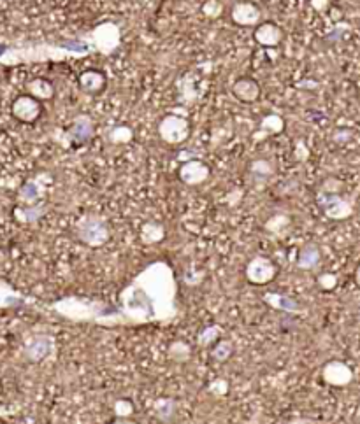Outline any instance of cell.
Here are the masks:
<instances>
[{"label": "cell", "instance_id": "6da1fadb", "mask_svg": "<svg viewBox=\"0 0 360 424\" xmlns=\"http://www.w3.org/2000/svg\"><path fill=\"white\" fill-rule=\"evenodd\" d=\"M118 310L127 325L171 323L178 319V281L166 261H153L118 295Z\"/></svg>", "mask_w": 360, "mask_h": 424}, {"label": "cell", "instance_id": "7a4b0ae2", "mask_svg": "<svg viewBox=\"0 0 360 424\" xmlns=\"http://www.w3.org/2000/svg\"><path fill=\"white\" fill-rule=\"evenodd\" d=\"M95 53L87 37H71L62 44L53 43H0V65L18 67V65L44 64V61H64L71 58H87Z\"/></svg>", "mask_w": 360, "mask_h": 424}, {"label": "cell", "instance_id": "3957f363", "mask_svg": "<svg viewBox=\"0 0 360 424\" xmlns=\"http://www.w3.org/2000/svg\"><path fill=\"white\" fill-rule=\"evenodd\" d=\"M48 309L53 310L64 319L74 323H95L99 326H120L125 325L118 307L99 298H85V296H65L50 303Z\"/></svg>", "mask_w": 360, "mask_h": 424}, {"label": "cell", "instance_id": "277c9868", "mask_svg": "<svg viewBox=\"0 0 360 424\" xmlns=\"http://www.w3.org/2000/svg\"><path fill=\"white\" fill-rule=\"evenodd\" d=\"M74 233L76 239L88 247H102L111 237V228L102 216L87 214L78 219Z\"/></svg>", "mask_w": 360, "mask_h": 424}, {"label": "cell", "instance_id": "5b68a950", "mask_svg": "<svg viewBox=\"0 0 360 424\" xmlns=\"http://www.w3.org/2000/svg\"><path fill=\"white\" fill-rule=\"evenodd\" d=\"M85 37L90 41L95 53H101L104 54V57H109V54L115 53L120 47V44H122V30L113 22L101 23V25L95 27L94 30H90Z\"/></svg>", "mask_w": 360, "mask_h": 424}, {"label": "cell", "instance_id": "8992f818", "mask_svg": "<svg viewBox=\"0 0 360 424\" xmlns=\"http://www.w3.org/2000/svg\"><path fill=\"white\" fill-rule=\"evenodd\" d=\"M317 202L322 212L325 214V218L332 219V221H345V219L352 218L353 212H355L352 200L345 198L339 193H329L320 189Z\"/></svg>", "mask_w": 360, "mask_h": 424}, {"label": "cell", "instance_id": "52a82bcc", "mask_svg": "<svg viewBox=\"0 0 360 424\" xmlns=\"http://www.w3.org/2000/svg\"><path fill=\"white\" fill-rule=\"evenodd\" d=\"M159 136L166 144L176 146L190 137V123L185 116L167 115L159 123Z\"/></svg>", "mask_w": 360, "mask_h": 424}, {"label": "cell", "instance_id": "ba28073f", "mask_svg": "<svg viewBox=\"0 0 360 424\" xmlns=\"http://www.w3.org/2000/svg\"><path fill=\"white\" fill-rule=\"evenodd\" d=\"M55 351V337L48 335V333H36L27 342L23 344V356L25 360L32 361V363H41L51 356Z\"/></svg>", "mask_w": 360, "mask_h": 424}, {"label": "cell", "instance_id": "9c48e42d", "mask_svg": "<svg viewBox=\"0 0 360 424\" xmlns=\"http://www.w3.org/2000/svg\"><path fill=\"white\" fill-rule=\"evenodd\" d=\"M276 265L266 256H255L246 265V279L252 284L262 286L276 277Z\"/></svg>", "mask_w": 360, "mask_h": 424}, {"label": "cell", "instance_id": "30bf717a", "mask_svg": "<svg viewBox=\"0 0 360 424\" xmlns=\"http://www.w3.org/2000/svg\"><path fill=\"white\" fill-rule=\"evenodd\" d=\"M41 112H43V105H41L39 100L30 95L18 96L11 105V115L22 123L37 122Z\"/></svg>", "mask_w": 360, "mask_h": 424}, {"label": "cell", "instance_id": "8fae6325", "mask_svg": "<svg viewBox=\"0 0 360 424\" xmlns=\"http://www.w3.org/2000/svg\"><path fill=\"white\" fill-rule=\"evenodd\" d=\"M322 379L325 384L334 386V388H345V386L352 384L353 381V370L345 363V361H329L324 368H322Z\"/></svg>", "mask_w": 360, "mask_h": 424}, {"label": "cell", "instance_id": "7c38bea8", "mask_svg": "<svg viewBox=\"0 0 360 424\" xmlns=\"http://www.w3.org/2000/svg\"><path fill=\"white\" fill-rule=\"evenodd\" d=\"M211 175V168L201 160H187L180 167V179L187 186H199L206 182Z\"/></svg>", "mask_w": 360, "mask_h": 424}, {"label": "cell", "instance_id": "4fadbf2b", "mask_svg": "<svg viewBox=\"0 0 360 424\" xmlns=\"http://www.w3.org/2000/svg\"><path fill=\"white\" fill-rule=\"evenodd\" d=\"M94 119L88 115H78L76 118L72 119V126L67 132V137L71 142L78 144V146H83V144L90 142L92 137H94Z\"/></svg>", "mask_w": 360, "mask_h": 424}, {"label": "cell", "instance_id": "5bb4252c", "mask_svg": "<svg viewBox=\"0 0 360 424\" xmlns=\"http://www.w3.org/2000/svg\"><path fill=\"white\" fill-rule=\"evenodd\" d=\"M231 18L236 25L239 27H255L260 23L262 18V13L252 2H238V4L232 8Z\"/></svg>", "mask_w": 360, "mask_h": 424}, {"label": "cell", "instance_id": "9a60e30c", "mask_svg": "<svg viewBox=\"0 0 360 424\" xmlns=\"http://www.w3.org/2000/svg\"><path fill=\"white\" fill-rule=\"evenodd\" d=\"M44 193H46V181L43 179V175H37V177L29 179L25 184H22V188L18 189V200L22 205H34V203H39Z\"/></svg>", "mask_w": 360, "mask_h": 424}, {"label": "cell", "instance_id": "2e32d148", "mask_svg": "<svg viewBox=\"0 0 360 424\" xmlns=\"http://www.w3.org/2000/svg\"><path fill=\"white\" fill-rule=\"evenodd\" d=\"M30 303H34L32 298L22 295V293L16 291L9 282H6L4 279H0V310L16 309V307L30 305Z\"/></svg>", "mask_w": 360, "mask_h": 424}, {"label": "cell", "instance_id": "e0dca14e", "mask_svg": "<svg viewBox=\"0 0 360 424\" xmlns=\"http://www.w3.org/2000/svg\"><path fill=\"white\" fill-rule=\"evenodd\" d=\"M257 43L264 47H276L278 44L283 41V30L276 25V23H260L259 27L255 29V34H253Z\"/></svg>", "mask_w": 360, "mask_h": 424}, {"label": "cell", "instance_id": "ac0fdd59", "mask_svg": "<svg viewBox=\"0 0 360 424\" xmlns=\"http://www.w3.org/2000/svg\"><path fill=\"white\" fill-rule=\"evenodd\" d=\"M232 93L245 103H253L260 98V86L253 78H241L232 85Z\"/></svg>", "mask_w": 360, "mask_h": 424}, {"label": "cell", "instance_id": "d6986e66", "mask_svg": "<svg viewBox=\"0 0 360 424\" xmlns=\"http://www.w3.org/2000/svg\"><path fill=\"white\" fill-rule=\"evenodd\" d=\"M48 212V205L46 203L39 202V203H34V205H20L15 207V210H13V216H15V219L18 223H22V225H34V223H37L39 219H43V216Z\"/></svg>", "mask_w": 360, "mask_h": 424}, {"label": "cell", "instance_id": "ffe728a7", "mask_svg": "<svg viewBox=\"0 0 360 424\" xmlns=\"http://www.w3.org/2000/svg\"><path fill=\"white\" fill-rule=\"evenodd\" d=\"M262 300L267 303V305H271L273 309H276V310H281V312L297 314L301 310L299 302H297L296 298H292V296L283 295V293L267 291V293H264Z\"/></svg>", "mask_w": 360, "mask_h": 424}, {"label": "cell", "instance_id": "44dd1931", "mask_svg": "<svg viewBox=\"0 0 360 424\" xmlns=\"http://www.w3.org/2000/svg\"><path fill=\"white\" fill-rule=\"evenodd\" d=\"M320 247H318L317 244L310 242L301 247L299 254H297V267H299L301 270H315V268L320 265Z\"/></svg>", "mask_w": 360, "mask_h": 424}, {"label": "cell", "instance_id": "7402d4cb", "mask_svg": "<svg viewBox=\"0 0 360 424\" xmlns=\"http://www.w3.org/2000/svg\"><path fill=\"white\" fill-rule=\"evenodd\" d=\"M80 85L81 92L88 93V95H95V93H101L106 86V75L101 71H85L80 75Z\"/></svg>", "mask_w": 360, "mask_h": 424}, {"label": "cell", "instance_id": "603a6c76", "mask_svg": "<svg viewBox=\"0 0 360 424\" xmlns=\"http://www.w3.org/2000/svg\"><path fill=\"white\" fill-rule=\"evenodd\" d=\"M285 130V119L280 115H267L260 119L259 130L253 133L255 140L266 139L267 136H274V133H281Z\"/></svg>", "mask_w": 360, "mask_h": 424}, {"label": "cell", "instance_id": "cb8c5ba5", "mask_svg": "<svg viewBox=\"0 0 360 424\" xmlns=\"http://www.w3.org/2000/svg\"><path fill=\"white\" fill-rule=\"evenodd\" d=\"M27 93L34 98H37L39 102L43 100H51L55 96V86L51 85L48 79L44 78H36L32 81L27 82Z\"/></svg>", "mask_w": 360, "mask_h": 424}, {"label": "cell", "instance_id": "d4e9b609", "mask_svg": "<svg viewBox=\"0 0 360 424\" xmlns=\"http://www.w3.org/2000/svg\"><path fill=\"white\" fill-rule=\"evenodd\" d=\"M139 237H141V240H143V244H146V246L159 244L166 239V226L160 225V223H157V221L144 223V225L141 226Z\"/></svg>", "mask_w": 360, "mask_h": 424}, {"label": "cell", "instance_id": "484cf974", "mask_svg": "<svg viewBox=\"0 0 360 424\" xmlns=\"http://www.w3.org/2000/svg\"><path fill=\"white\" fill-rule=\"evenodd\" d=\"M178 402L174 398H160L153 405V416L164 424H169L176 417Z\"/></svg>", "mask_w": 360, "mask_h": 424}, {"label": "cell", "instance_id": "4316f807", "mask_svg": "<svg viewBox=\"0 0 360 424\" xmlns=\"http://www.w3.org/2000/svg\"><path fill=\"white\" fill-rule=\"evenodd\" d=\"M274 174V165L269 160H253L250 163V177L255 184H264Z\"/></svg>", "mask_w": 360, "mask_h": 424}, {"label": "cell", "instance_id": "83f0119b", "mask_svg": "<svg viewBox=\"0 0 360 424\" xmlns=\"http://www.w3.org/2000/svg\"><path fill=\"white\" fill-rule=\"evenodd\" d=\"M134 139V130L129 125H116L106 132V140L111 144H129Z\"/></svg>", "mask_w": 360, "mask_h": 424}, {"label": "cell", "instance_id": "f1b7e54d", "mask_svg": "<svg viewBox=\"0 0 360 424\" xmlns=\"http://www.w3.org/2000/svg\"><path fill=\"white\" fill-rule=\"evenodd\" d=\"M232 353H234V344L231 340H218L216 346L213 347L211 356L218 363H224V361H227L232 356Z\"/></svg>", "mask_w": 360, "mask_h": 424}, {"label": "cell", "instance_id": "f546056e", "mask_svg": "<svg viewBox=\"0 0 360 424\" xmlns=\"http://www.w3.org/2000/svg\"><path fill=\"white\" fill-rule=\"evenodd\" d=\"M178 89H180V95L185 102H194V100L197 98V93H199L195 75H194V81H188V74L185 75V78L178 82Z\"/></svg>", "mask_w": 360, "mask_h": 424}, {"label": "cell", "instance_id": "4dcf8cb0", "mask_svg": "<svg viewBox=\"0 0 360 424\" xmlns=\"http://www.w3.org/2000/svg\"><path fill=\"white\" fill-rule=\"evenodd\" d=\"M190 354H192L190 346H188L187 342H181V340H178V342H174L173 346L169 347L171 360L178 361V363H185V361L190 360Z\"/></svg>", "mask_w": 360, "mask_h": 424}, {"label": "cell", "instance_id": "1f68e13d", "mask_svg": "<svg viewBox=\"0 0 360 424\" xmlns=\"http://www.w3.org/2000/svg\"><path fill=\"white\" fill-rule=\"evenodd\" d=\"M220 333H222L220 326H216V325L206 326V328L199 333V339H197L199 346L208 347V346H211V344L218 342V339H220Z\"/></svg>", "mask_w": 360, "mask_h": 424}, {"label": "cell", "instance_id": "d6a6232c", "mask_svg": "<svg viewBox=\"0 0 360 424\" xmlns=\"http://www.w3.org/2000/svg\"><path fill=\"white\" fill-rule=\"evenodd\" d=\"M288 225H290V218H288L287 214H276L266 223V226H264V228H266L267 232H271V233H280L281 230L287 228Z\"/></svg>", "mask_w": 360, "mask_h": 424}, {"label": "cell", "instance_id": "836d02e7", "mask_svg": "<svg viewBox=\"0 0 360 424\" xmlns=\"http://www.w3.org/2000/svg\"><path fill=\"white\" fill-rule=\"evenodd\" d=\"M222 11H224V6H222L218 0H209V2H206V4L202 6V13L211 20L218 18V16L222 15Z\"/></svg>", "mask_w": 360, "mask_h": 424}, {"label": "cell", "instance_id": "e575fe53", "mask_svg": "<svg viewBox=\"0 0 360 424\" xmlns=\"http://www.w3.org/2000/svg\"><path fill=\"white\" fill-rule=\"evenodd\" d=\"M318 286H320L322 289H325V291H332V289L338 286V275L329 274V272L318 275Z\"/></svg>", "mask_w": 360, "mask_h": 424}, {"label": "cell", "instance_id": "d590c367", "mask_svg": "<svg viewBox=\"0 0 360 424\" xmlns=\"http://www.w3.org/2000/svg\"><path fill=\"white\" fill-rule=\"evenodd\" d=\"M132 412H134V405L129 402V400H118V402L115 403V414L120 417V419H125V417H129Z\"/></svg>", "mask_w": 360, "mask_h": 424}, {"label": "cell", "instance_id": "8d00e7d4", "mask_svg": "<svg viewBox=\"0 0 360 424\" xmlns=\"http://www.w3.org/2000/svg\"><path fill=\"white\" fill-rule=\"evenodd\" d=\"M209 391H211L215 396L227 395L229 382L224 381V379H216V381H213L211 386H209Z\"/></svg>", "mask_w": 360, "mask_h": 424}, {"label": "cell", "instance_id": "74e56055", "mask_svg": "<svg viewBox=\"0 0 360 424\" xmlns=\"http://www.w3.org/2000/svg\"><path fill=\"white\" fill-rule=\"evenodd\" d=\"M202 279H204V274H202V272H187L183 281L187 282L188 286H199Z\"/></svg>", "mask_w": 360, "mask_h": 424}, {"label": "cell", "instance_id": "f35d334b", "mask_svg": "<svg viewBox=\"0 0 360 424\" xmlns=\"http://www.w3.org/2000/svg\"><path fill=\"white\" fill-rule=\"evenodd\" d=\"M310 4L315 11L322 13L329 8V0H310Z\"/></svg>", "mask_w": 360, "mask_h": 424}, {"label": "cell", "instance_id": "ab89813d", "mask_svg": "<svg viewBox=\"0 0 360 424\" xmlns=\"http://www.w3.org/2000/svg\"><path fill=\"white\" fill-rule=\"evenodd\" d=\"M343 30H348V27H336V30H334V32H332V34H329L327 39H329V41H338L339 37H341Z\"/></svg>", "mask_w": 360, "mask_h": 424}, {"label": "cell", "instance_id": "60d3db41", "mask_svg": "<svg viewBox=\"0 0 360 424\" xmlns=\"http://www.w3.org/2000/svg\"><path fill=\"white\" fill-rule=\"evenodd\" d=\"M285 424H315V421L308 419V417H296V419L288 421V423Z\"/></svg>", "mask_w": 360, "mask_h": 424}, {"label": "cell", "instance_id": "b9f144b4", "mask_svg": "<svg viewBox=\"0 0 360 424\" xmlns=\"http://www.w3.org/2000/svg\"><path fill=\"white\" fill-rule=\"evenodd\" d=\"M355 282H357V286L360 288V265L357 267V270H355Z\"/></svg>", "mask_w": 360, "mask_h": 424}, {"label": "cell", "instance_id": "7bdbcfd3", "mask_svg": "<svg viewBox=\"0 0 360 424\" xmlns=\"http://www.w3.org/2000/svg\"><path fill=\"white\" fill-rule=\"evenodd\" d=\"M113 424H137V423H130V421L122 419V421H118V423H113Z\"/></svg>", "mask_w": 360, "mask_h": 424}, {"label": "cell", "instance_id": "ee69618b", "mask_svg": "<svg viewBox=\"0 0 360 424\" xmlns=\"http://www.w3.org/2000/svg\"><path fill=\"white\" fill-rule=\"evenodd\" d=\"M4 4H6V0H0V8H2Z\"/></svg>", "mask_w": 360, "mask_h": 424}, {"label": "cell", "instance_id": "f6af8a7d", "mask_svg": "<svg viewBox=\"0 0 360 424\" xmlns=\"http://www.w3.org/2000/svg\"><path fill=\"white\" fill-rule=\"evenodd\" d=\"M269 2H278V0H269Z\"/></svg>", "mask_w": 360, "mask_h": 424}]
</instances>
